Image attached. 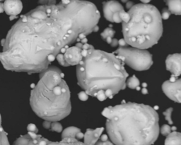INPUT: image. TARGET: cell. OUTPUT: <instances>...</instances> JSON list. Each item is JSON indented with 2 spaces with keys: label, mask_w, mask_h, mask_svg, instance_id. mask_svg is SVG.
I'll return each instance as SVG.
<instances>
[{
  "label": "cell",
  "mask_w": 181,
  "mask_h": 145,
  "mask_svg": "<svg viewBox=\"0 0 181 145\" xmlns=\"http://www.w3.org/2000/svg\"><path fill=\"white\" fill-rule=\"evenodd\" d=\"M73 138L76 139H81L84 138V134L81 132V130L76 127H69L62 130V139Z\"/></svg>",
  "instance_id": "14"
},
{
  "label": "cell",
  "mask_w": 181,
  "mask_h": 145,
  "mask_svg": "<svg viewBox=\"0 0 181 145\" xmlns=\"http://www.w3.org/2000/svg\"><path fill=\"white\" fill-rule=\"evenodd\" d=\"M100 17L96 6L84 0L39 5L12 26L3 40L0 62L10 71L41 73L69 45L98 31Z\"/></svg>",
  "instance_id": "1"
},
{
  "label": "cell",
  "mask_w": 181,
  "mask_h": 145,
  "mask_svg": "<svg viewBox=\"0 0 181 145\" xmlns=\"http://www.w3.org/2000/svg\"><path fill=\"white\" fill-rule=\"evenodd\" d=\"M139 81L136 76H132L126 81V85L132 89H136L139 86Z\"/></svg>",
  "instance_id": "20"
},
{
  "label": "cell",
  "mask_w": 181,
  "mask_h": 145,
  "mask_svg": "<svg viewBox=\"0 0 181 145\" xmlns=\"http://www.w3.org/2000/svg\"><path fill=\"white\" fill-rule=\"evenodd\" d=\"M104 17L113 23H126L128 21L130 16L123 6L115 0L105 2L103 5Z\"/></svg>",
  "instance_id": "9"
},
{
  "label": "cell",
  "mask_w": 181,
  "mask_h": 145,
  "mask_svg": "<svg viewBox=\"0 0 181 145\" xmlns=\"http://www.w3.org/2000/svg\"><path fill=\"white\" fill-rule=\"evenodd\" d=\"M30 103L38 117L60 121L70 114V91L61 70L50 66L40 73V79L31 92Z\"/></svg>",
  "instance_id": "4"
},
{
  "label": "cell",
  "mask_w": 181,
  "mask_h": 145,
  "mask_svg": "<svg viewBox=\"0 0 181 145\" xmlns=\"http://www.w3.org/2000/svg\"><path fill=\"white\" fill-rule=\"evenodd\" d=\"M4 5L2 3H0V13H2V12H4Z\"/></svg>",
  "instance_id": "29"
},
{
  "label": "cell",
  "mask_w": 181,
  "mask_h": 145,
  "mask_svg": "<svg viewBox=\"0 0 181 145\" xmlns=\"http://www.w3.org/2000/svg\"><path fill=\"white\" fill-rule=\"evenodd\" d=\"M43 125L45 129L49 130L52 132H62V130H63L62 125L60 124L59 121H48V120H45L43 123Z\"/></svg>",
  "instance_id": "18"
},
{
  "label": "cell",
  "mask_w": 181,
  "mask_h": 145,
  "mask_svg": "<svg viewBox=\"0 0 181 145\" xmlns=\"http://www.w3.org/2000/svg\"><path fill=\"white\" fill-rule=\"evenodd\" d=\"M119 48L114 52L115 55L126 64L137 71L149 69L153 64V58L150 52L145 49L128 47L124 39L118 40Z\"/></svg>",
  "instance_id": "6"
},
{
  "label": "cell",
  "mask_w": 181,
  "mask_h": 145,
  "mask_svg": "<svg viewBox=\"0 0 181 145\" xmlns=\"http://www.w3.org/2000/svg\"><path fill=\"white\" fill-rule=\"evenodd\" d=\"M173 108H168L167 110L163 112V115L165 116L166 120H167L168 123L171 125L173 124V121L172 119H171V115H172V112H173Z\"/></svg>",
  "instance_id": "23"
},
{
  "label": "cell",
  "mask_w": 181,
  "mask_h": 145,
  "mask_svg": "<svg viewBox=\"0 0 181 145\" xmlns=\"http://www.w3.org/2000/svg\"><path fill=\"white\" fill-rule=\"evenodd\" d=\"M164 2L168 6V10L171 12V14L180 15V0H164Z\"/></svg>",
  "instance_id": "17"
},
{
  "label": "cell",
  "mask_w": 181,
  "mask_h": 145,
  "mask_svg": "<svg viewBox=\"0 0 181 145\" xmlns=\"http://www.w3.org/2000/svg\"><path fill=\"white\" fill-rule=\"evenodd\" d=\"M177 77L171 76L169 80L166 81L162 85L163 93L168 98L175 102H180V79Z\"/></svg>",
  "instance_id": "10"
},
{
  "label": "cell",
  "mask_w": 181,
  "mask_h": 145,
  "mask_svg": "<svg viewBox=\"0 0 181 145\" xmlns=\"http://www.w3.org/2000/svg\"><path fill=\"white\" fill-rule=\"evenodd\" d=\"M164 145H181L180 144V133L173 130L166 136Z\"/></svg>",
  "instance_id": "16"
},
{
  "label": "cell",
  "mask_w": 181,
  "mask_h": 145,
  "mask_svg": "<svg viewBox=\"0 0 181 145\" xmlns=\"http://www.w3.org/2000/svg\"><path fill=\"white\" fill-rule=\"evenodd\" d=\"M103 128H96L95 130L87 129L85 134H84V143L86 145H95L98 141L103 132Z\"/></svg>",
  "instance_id": "13"
},
{
  "label": "cell",
  "mask_w": 181,
  "mask_h": 145,
  "mask_svg": "<svg viewBox=\"0 0 181 145\" xmlns=\"http://www.w3.org/2000/svg\"><path fill=\"white\" fill-rule=\"evenodd\" d=\"M76 77L88 96L104 101L125 89L128 74L116 55L93 48L84 50L82 60L76 65Z\"/></svg>",
  "instance_id": "3"
},
{
  "label": "cell",
  "mask_w": 181,
  "mask_h": 145,
  "mask_svg": "<svg viewBox=\"0 0 181 145\" xmlns=\"http://www.w3.org/2000/svg\"><path fill=\"white\" fill-rule=\"evenodd\" d=\"M115 31L111 27L106 28L101 34V38L106 43L110 45L112 47H115L118 45V40L114 38Z\"/></svg>",
  "instance_id": "15"
},
{
  "label": "cell",
  "mask_w": 181,
  "mask_h": 145,
  "mask_svg": "<svg viewBox=\"0 0 181 145\" xmlns=\"http://www.w3.org/2000/svg\"><path fill=\"white\" fill-rule=\"evenodd\" d=\"M27 129H28V132H35V133H38V132L37 127H36L34 124L28 125Z\"/></svg>",
  "instance_id": "27"
},
{
  "label": "cell",
  "mask_w": 181,
  "mask_h": 145,
  "mask_svg": "<svg viewBox=\"0 0 181 145\" xmlns=\"http://www.w3.org/2000/svg\"><path fill=\"white\" fill-rule=\"evenodd\" d=\"M95 145H115L112 141L109 139L108 135H101L100 139L96 142Z\"/></svg>",
  "instance_id": "21"
},
{
  "label": "cell",
  "mask_w": 181,
  "mask_h": 145,
  "mask_svg": "<svg viewBox=\"0 0 181 145\" xmlns=\"http://www.w3.org/2000/svg\"><path fill=\"white\" fill-rule=\"evenodd\" d=\"M108 137L115 145H152L157 140L159 118L151 106L125 103L105 108Z\"/></svg>",
  "instance_id": "2"
},
{
  "label": "cell",
  "mask_w": 181,
  "mask_h": 145,
  "mask_svg": "<svg viewBox=\"0 0 181 145\" xmlns=\"http://www.w3.org/2000/svg\"><path fill=\"white\" fill-rule=\"evenodd\" d=\"M176 127H172L169 125H163L162 127H161L160 129V132L161 134L163 135V136H167V135H169L171 132L173 131V130H175Z\"/></svg>",
  "instance_id": "22"
},
{
  "label": "cell",
  "mask_w": 181,
  "mask_h": 145,
  "mask_svg": "<svg viewBox=\"0 0 181 145\" xmlns=\"http://www.w3.org/2000/svg\"><path fill=\"white\" fill-rule=\"evenodd\" d=\"M130 19L122 23L125 43L130 46L148 49L157 43L163 33L161 14L156 7L149 4H134L128 9Z\"/></svg>",
  "instance_id": "5"
},
{
  "label": "cell",
  "mask_w": 181,
  "mask_h": 145,
  "mask_svg": "<svg viewBox=\"0 0 181 145\" xmlns=\"http://www.w3.org/2000/svg\"><path fill=\"white\" fill-rule=\"evenodd\" d=\"M93 47L86 42V40L78 42L75 45L69 47L63 52L57 55L56 59L64 67L78 65L83 58L84 49H91Z\"/></svg>",
  "instance_id": "7"
},
{
  "label": "cell",
  "mask_w": 181,
  "mask_h": 145,
  "mask_svg": "<svg viewBox=\"0 0 181 145\" xmlns=\"http://www.w3.org/2000/svg\"><path fill=\"white\" fill-rule=\"evenodd\" d=\"M13 145H86L78 139L73 138L62 139L60 142L50 141L42 135L33 132L22 135L14 142Z\"/></svg>",
  "instance_id": "8"
},
{
  "label": "cell",
  "mask_w": 181,
  "mask_h": 145,
  "mask_svg": "<svg viewBox=\"0 0 181 145\" xmlns=\"http://www.w3.org/2000/svg\"><path fill=\"white\" fill-rule=\"evenodd\" d=\"M0 145H10L7 137V134L2 127L1 115H0Z\"/></svg>",
  "instance_id": "19"
},
{
  "label": "cell",
  "mask_w": 181,
  "mask_h": 145,
  "mask_svg": "<svg viewBox=\"0 0 181 145\" xmlns=\"http://www.w3.org/2000/svg\"><path fill=\"white\" fill-rule=\"evenodd\" d=\"M166 67L172 76L178 77L180 75V55L173 54L168 55L166 60Z\"/></svg>",
  "instance_id": "11"
},
{
  "label": "cell",
  "mask_w": 181,
  "mask_h": 145,
  "mask_svg": "<svg viewBox=\"0 0 181 145\" xmlns=\"http://www.w3.org/2000/svg\"><path fill=\"white\" fill-rule=\"evenodd\" d=\"M88 96V95L84 91H81V92L79 93V98L82 101H85L87 100Z\"/></svg>",
  "instance_id": "26"
},
{
  "label": "cell",
  "mask_w": 181,
  "mask_h": 145,
  "mask_svg": "<svg viewBox=\"0 0 181 145\" xmlns=\"http://www.w3.org/2000/svg\"><path fill=\"white\" fill-rule=\"evenodd\" d=\"M122 1L123 2H126L128 1V0H122ZM140 1L142 2V3H144V4H148L149 2L151 1V0H140Z\"/></svg>",
  "instance_id": "28"
},
{
  "label": "cell",
  "mask_w": 181,
  "mask_h": 145,
  "mask_svg": "<svg viewBox=\"0 0 181 145\" xmlns=\"http://www.w3.org/2000/svg\"><path fill=\"white\" fill-rule=\"evenodd\" d=\"M171 15V12L168 10V9H164L162 12V14H161V18L162 19H168L169 18V16Z\"/></svg>",
  "instance_id": "25"
},
{
  "label": "cell",
  "mask_w": 181,
  "mask_h": 145,
  "mask_svg": "<svg viewBox=\"0 0 181 145\" xmlns=\"http://www.w3.org/2000/svg\"><path fill=\"white\" fill-rule=\"evenodd\" d=\"M0 1H2V0H0Z\"/></svg>",
  "instance_id": "30"
},
{
  "label": "cell",
  "mask_w": 181,
  "mask_h": 145,
  "mask_svg": "<svg viewBox=\"0 0 181 145\" xmlns=\"http://www.w3.org/2000/svg\"><path fill=\"white\" fill-rule=\"evenodd\" d=\"M4 5V10L6 14L16 17L22 11L23 5L21 0H5Z\"/></svg>",
  "instance_id": "12"
},
{
  "label": "cell",
  "mask_w": 181,
  "mask_h": 145,
  "mask_svg": "<svg viewBox=\"0 0 181 145\" xmlns=\"http://www.w3.org/2000/svg\"><path fill=\"white\" fill-rule=\"evenodd\" d=\"M57 0H39L38 4L40 6H51L56 4Z\"/></svg>",
  "instance_id": "24"
}]
</instances>
